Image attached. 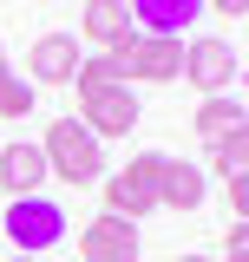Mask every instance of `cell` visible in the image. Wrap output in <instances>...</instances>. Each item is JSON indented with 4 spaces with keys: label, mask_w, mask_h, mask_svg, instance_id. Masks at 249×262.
Wrapping results in <instances>:
<instances>
[{
    "label": "cell",
    "mask_w": 249,
    "mask_h": 262,
    "mask_svg": "<svg viewBox=\"0 0 249 262\" xmlns=\"http://www.w3.org/2000/svg\"><path fill=\"white\" fill-rule=\"evenodd\" d=\"M203 7H217L223 20H243V13H249V0H203Z\"/></svg>",
    "instance_id": "cell-19"
},
{
    "label": "cell",
    "mask_w": 249,
    "mask_h": 262,
    "mask_svg": "<svg viewBox=\"0 0 249 262\" xmlns=\"http://www.w3.org/2000/svg\"><path fill=\"white\" fill-rule=\"evenodd\" d=\"M39 151H46V170L59 184H105V144L79 118H53V131L39 138Z\"/></svg>",
    "instance_id": "cell-1"
},
{
    "label": "cell",
    "mask_w": 249,
    "mask_h": 262,
    "mask_svg": "<svg viewBox=\"0 0 249 262\" xmlns=\"http://www.w3.org/2000/svg\"><path fill=\"white\" fill-rule=\"evenodd\" d=\"M177 262H210V256H177Z\"/></svg>",
    "instance_id": "cell-20"
},
{
    "label": "cell",
    "mask_w": 249,
    "mask_h": 262,
    "mask_svg": "<svg viewBox=\"0 0 249 262\" xmlns=\"http://www.w3.org/2000/svg\"><path fill=\"white\" fill-rule=\"evenodd\" d=\"M138 118H144V105H138V92H131V85H125V92L86 98V118H79V125L105 144V138H131V131H138Z\"/></svg>",
    "instance_id": "cell-8"
},
{
    "label": "cell",
    "mask_w": 249,
    "mask_h": 262,
    "mask_svg": "<svg viewBox=\"0 0 249 262\" xmlns=\"http://www.w3.org/2000/svg\"><path fill=\"white\" fill-rule=\"evenodd\" d=\"M33 105H39V85H33V79H13V72H7V79H0V118H27Z\"/></svg>",
    "instance_id": "cell-16"
},
{
    "label": "cell",
    "mask_w": 249,
    "mask_h": 262,
    "mask_svg": "<svg viewBox=\"0 0 249 262\" xmlns=\"http://www.w3.org/2000/svg\"><path fill=\"white\" fill-rule=\"evenodd\" d=\"M79 72V33H39L27 46V79L33 85H72Z\"/></svg>",
    "instance_id": "cell-7"
},
{
    "label": "cell",
    "mask_w": 249,
    "mask_h": 262,
    "mask_svg": "<svg viewBox=\"0 0 249 262\" xmlns=\"http://www.w3.org/2000/svg\"><path fill=\"white\" fill-rule=\"evenodd\" d=\"M249 125V112L243 105H236V92H223V98H203V105H197V138H203V144H223V138H230V131H243Z\"/></svg>",
    "instance_id": "cell-13"
},
{
    "label": "cell",
    "mask_w": 249,
    "mask_h": 262,
    "mask_svg": "<svg viewBox=\"0 0 249 262\" xmlns=\"http://www.w3.org/2000/svg\"><path fill=\"white\" fill-rule=\"evenodd\" d=\"M72 85H79V105H86V98H105V92H125L131 79H125V66L112 59V53H98V59H79V72H72Z\"/></svg>",
    "instance_id": "cell-14"
},
{
    "label": "cell",
    "mask_w": 249,
    "mask_h": 262,
    "mask_svg": "<svg viewBox=\"0 0 249 262\" xmlns=\"http://www.w3.org/2000/svg\"><path fill=\"white\" fill-rule=\"evenodd\" d=\"M157 184H164V151H138V158L112 170L98 190H105V210L125 216V223H138V216H151L157 210Z\"/></svg>",
    "instance_id": "cell-3"
},
{
    "label": "cell",
    "mask_w": 249,
    "mask_h": 262,
    "mask_svg": "<svg viewBox=\"0 0 249 262\" xmlns=\"http://www.w3.org/2000/svg\"><path fill=\"white\" fill-rule=\"evenodd\" d=\"M53 170H46V151L27 144V138H13V144H0V190L7 196H39Z\"/></svg>",
    "instance_id": "cell-10"
},
{
    "label": "cell",
    "mask_w": 249,
    "mask_h": 262,
    "mask_svg": "<svg viewBox=\"0 0 249 262\" xmlns=\"http://www.w3.org/2000/svg\"><path fill=\"white\" fill-rule=\"evenodd\" d=\"M223 243H230V256H249V216H230V236Z\"/></svg>",
    "instance_id": "cell-17"
},
{
    "label": "cell",
    "mask_w": 249,
    "mask_h": 262,
    "mask_svg": "<svg viewBox=\"0 0 249 262\" xmlns=\"http://www.w3.org/2000/svg\"><path fill=\"white\" fill-rule=\"evenodd\" d=\"M79 262H138V223H125V216H92V223L79 229Z\"/></svg>",
    "instance_id": "cell-6"
},
{
    "label": "cell",
    "mask_w": 249,
    "mask_h": 262,
    "mask_svg": "<svg viewBox=\"0 0 249 262\" xmlns=\"http://www.w3.org/2000/svg\"><path fill=\"white\" fill-rule=\"evenodd\" d=\"M0 236H7L20 256L39 262L53 243H66V210H59L46 190H39V196H13V203H7V216H0Z\"/></svg>",
    "instance_id": "cell-2"
},
{
    "label": "cell",
    "mask_w": 249,
    "mask_h": 262,
    "mask_svg": "<svg viewBox=\"0 0 249 262\" xmlns=\"http://www.w3.org/2000/svg\"><path fill=\"white\" fill-rule=\"evenodd\" d=\"M0 79H7V53H0Z\"/></svg>",
    "instance_id": "cell-21"
},
{
    "label": "cell",
    "mask_w": 249,
    "mask_h": 262,
    "mask_svg": "<svg viewBox=\"0 0 249 262\" xmlns=\"http://www.w3.org/2000/svg\"><path fill=\"white\" fill-rule=\"evenodd\" d=\"M125 7H131V27L157 39H184V27L203 20V0H125Z\"/></svg>",
    "instance_id": "cell-9"
},
{
    "label": "cell",
    "mask_w": 249,
    "mask_h": 262,
    "mask_svg": "<svg viewBox=\"0 0 249 262\" xmlns=\"http://www.w3.org/2000/svg\"><path fill=\"white\" fill-rule=\"evenodd\" d=\"M223 262H249V256H223Z\"/></svg>",
    "instance_id": "cell-22"
},
{
    "label": "cell",
    "mask_w": 249,
    "mask_h": 262,
    "mask_svg": "<svg viewBox=\"0 0 249 262\" xmlns=\"http://www.w3.org/2000/svg\"><path fill=\"white\" fill-rule=\"evenodd\" d=\"M210 196V177L184 158H164V184H157V210H203Z\"/></svg>",
    "instance_id": "cell-12"
},
{
    "label": "cell",
    "mask_w": 249,
    "mask_h": 262,
    "mask_svg": "<svg viewBox=\"0 0 249 262\" xmlns=\"http://www.w3.org/2000/svg\"><path fill=\"white\" fill-rule=\"evenodd\" d=\"M230 210L249 216V170H243V177H230Z\"/></svg>",
    "instance_id": "cell-18"
},
{
    "label": "cell",
    "mask_w": 249,
    "mask_h": 262,
    "mask_svg": "<svg viewBox=\"0 0 249 262\" xmlns=\"http://www.w3.org/2000/svg\"><path fill=\"white\" fill-rule=\"evenodd\" d=\"M79 39H92V46H105V53L131 46V39H138V27H131V7H125V0H86Z\"/></svg>",
    "instance_id": "cell-11"
},
{
    "label": "cell",
    "mask_w": 249,
    "mask_h": 262,
    "mask_svg": "<svg viewBox=\"0 0 249 262\" xmlns=\"http://www.w3.org/2000/svg\"><path fill=\"white\" fill-rule=\"evenodd\" d=\"M112 59L125 66V79L171 85V79H184V39H157V33H138V39H131V46H118Z\"/></svg>",
    "instance_id": "cell-4"
},
{
    "label": "cell",
    "mask_w": 249,
    "mask_h": 262,
    "mask_svg": "<svg viewBox=\"0 0 249 262\" xmlns=\"http://www.w3.org/2000/svg\"><path fill=\"white\" fill-rule=\"evenodd\" d=\"M210 170H217V177H243L249 170V125L230 131L223 144H210Z\"/></svg>",
    "instance_id": "cell-15"
},
{
    "label": "cell",
    "mask_w": 249,
    "mask_h": 262,
    "mask_svg": "<svg viewBox=\"0 0 249 262\" xmlns=\"http://www.w3.org/2000/svg\"><path fill=\"white\" fill-rule=\"evenodd\" d=\"M13 262H33V256H13Z\"/></svg>",
    "instance_id": "cell-23"
},
{
    "label": "cell",
    "mask_w": 249,
    "mask_h": 262,
    "mask_svg": "<svg viewBox=\"0 0 249 262\" xmlns=\"http://www.w3.org/2000/svg\"><path fill=\"white\" fill-rule=\"evenodd\" d=\"M184 79H190L203 98L236 92V46H230V39H217V33L190 39V46H184Z\"/></svg>",
    "instance_id": "cell-5"
}]
</instances>
